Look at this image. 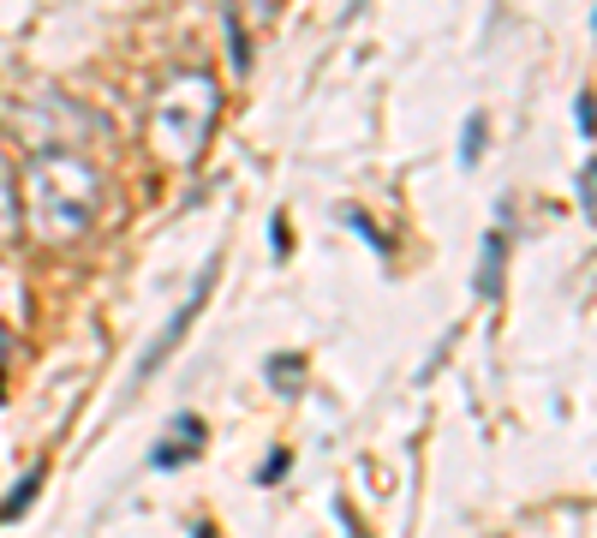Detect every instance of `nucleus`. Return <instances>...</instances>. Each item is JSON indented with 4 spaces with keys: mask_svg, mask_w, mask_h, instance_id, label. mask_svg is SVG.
I'll use <instances>...</instances> for the list:
<instances>
[{
    "mask_svg": "<svg viewBox=\"0 0 597 538\" xmlns=\"http://www.w3.org/2000/svg\"><path fill=\"white\" fill-rule=\"evenodd\" d=\"M209 288H216V263H209L203 276H198V288H191V299H186L180 311H173V318H168V329H161V336H156L150 347H143V359H138V383H150V377L161 371V359H168L173 347L186 341V329L198 323V311H203V299H209Z\"/></svg>",
    "mask_w": 597,
    "mask_h": 538,
    "instance_id": "obj_3",
    "label": "nucleus"
},
{
    "mask_svg": "<svg viewBox=\"0 0 597 538\" xmlns=\"http://www.w3.org/2000/svg\"><path fill=\"white\" fill-rule=\"evenodd\" d=\"M503 263H508V233L490 228V240H484V263H478V299H496L503 293Z\"/></svg>",
    "mask_w": 597,
    "mask_h": 538,
    "instance_id": "obj_5",
    "label": "nucleus"
},
{
    "mask_svg": "<svg viewBox=\"0 0 597 538\" xmlns=\"http://www.w3.org/2000/svg\"><path fill=\"white\" fill-rule=\"evenodd\" d=\"M102 210V173L72 150H42L24 173V221L42 246H72Z\"/></svg>",
    "mask_w": 597,
    "mask_h": 538,
    "instance_id": "obj_1",
    "label": "nucleus"
},
{
    "mask_svg": "<svg viewBox=\"0 0 597 538\" xmlns=\"http://www.w3.org/2000/svg\"><path fill=\"white\" fill-rule=\"evenodd\" d=\"M299 383H305V359L299 353H276V359H269V389L299 395Z\"/></svg>",
    "mask_w": 597,
    "mask_h": 538,
    "instance_id": "obj_7",
    "label": "nucleus"
},
{
    "mask_svg": "<svg viewBox=\"0 0 597 538\" xmlns=\"http://www.w3.org/2000/svg\"><path fill=\"white\" fill-rule=\"evenodd\" d=\"M287 467H293V455H287V449H276L263 467H257V485H281V472H287Z\"/></svg>",
    "mask_w": 597,
    "mask_h": 538,
    "instance_id": "obj_10",
    "label": "nucleus"
},
{
    "mask_svg": "<svg viewBox=\"0 0 597 538\" xmlns=\"http://www.w3.org/2000/svg\"><path fill=\"white\" fill-rule=\"evenodd\" d=\"M216 84H209L203 72H186V78H173L168 90L156 97L150 108V138H156V150L168 156V162H198V150H203V138H209V126H216Z\"/></svg>",
    "mask_w": 597,
    "mask_h": 538,
    "instance_id": "obj_2",
    "label": "nucleus"
},
{
    "mask_svg": "<svg viewBox=\"0 0 597 538\" xmlns=\"http://www.w3.org/2000/svg\"><path fill=\"white\" fill-rule=\"evenodd\" d=\"M574 126L591 138V90H579V97H574Z\"/></svg>",
    "mask_w": 597,
    "mask_h": 538,
    "instance_id": "obj_11",
    "label": "nucleus"
},
{
    "mask_svg": "<svg viewBox=\"0 0 597 538\" xmlns=\"http://www.w3.org/2000/svg\"><path fill=\"white\" fill-rule=\"evenodd\" d=\"M484 145H490V132H484V114H472V120H466V132H460V162L472 168L484 156Z\"/></svg>",
    "mask_w": 597,
    "mask_h": 538,
    "instance_id": "obj_8",
    "label": "nucleus"
},
{
    "mask_svg": "<svg viewBox=\"0 0 597 538\" xmlns=\"http://www.w3.org/2000/svg\"><path fill=\"white\" fill-rule=\"evenodd\" d=\"M246 12H251V19H269V12H276V0H251Z\"/></svg>",
    "mask_w": 597,
    "mask_h": 538,
    "instance_id": "obj_14",
    "label": "nucleus"
},
{
    "mask_svg": "<svg viewBox=\"0 0 597 538\" xmlns=\"http://www.w3.org/2000/svg\"><path fill=\"white\" fill-rule=\"evenodd\" d=\"M198 449H203V425L191 419V414H180V419H173V431L150 449V467H156V472H173V467H186Z\"/></svg>",
    "mask_w": 597,
    "mask_h": 538,
    "instance_id": "obj_4",
    "label": "nucleus"
},
{
    "mask_svg": "<svg viewBox=\"0 0 597 538\" xmlns=\"http://www.w3.org/2000/svg\"><path fill=\"white\" fill-rule=\"evenodd\" d=\"M12 240V198H7V180H0V246Z\"/></svg>",
    "mask_w": 597,
    "mask_h": 538,
    "instance_id": "obj_12",
    "label": "nucleus"
},
{
    "mask_svg": "<svg viewBox=\"0 0 597 538\" xmlns=\"http://www.w3.org/2000/svg\"><path fill=\"white\" fill-rule=\"evenodd\" d=\"M591 173H597L591 162H586V168L574 173V192H579V216H586V221L597 216V180H591Z\"/></svg>",
    "mask_w": 597,
    "mask_h": 538,
    "instance_id": "obj_9",
    "label": "nucleus"
},
{
    "mask_svg": "<svg viewBox=\"0 0 597 538\" xmlns=\"http://www.w3.org/2000/svg\"><path fill=\"white\" fill-rule=\"evenodd\" d=\"M42 479H48V472H42V467H30L24 479L12 485L7 497H0V520H24V509H30V502H37V490H42Z\"/></svg>",
    "mask_w": 597,
    "mask_h": 538,
    "instance_id": "obj_6",
    "label": "nucleus"
},
{
    "mask_svg": "<svg viewBox=\"0 0 597 538\" xmlns=\"http://www.w3.org/2000/svg\"><path fill=\"white\" fill-rule=\"evenodd\" d=\"M359 7H365V0H347V12H359Z\"/></svg>",
    "mask_w": 597,
    "mask_h": 538,
    "instance_id": "obj_16",
    "label": "nucleus"
},
{
    "mask_svg": "<svg viewBox=\"0 0 597 538\" xmlns=\"http://www.w3.org/2000/svg\"><path fill=\"white\" fill-rule=\"evenodd\" d=\"M335 509H341V527H347V538H370V532L359 527V515H352V509H347V502H335Z\"/></svg>",
    "mask_w": 597,
    "mask_h": 538,
    "instance_id": "obj_13",
    "label": "nucleus"
},
{
    "mask_svg": "<svg viewBox=\"0 0 597 538\" xmlns=\"http://www.w3.org/2000/svg\"><path fill=\"white\" fill-rule=\"evenodd\" d=\"M191 538H216V527H209V520H198V527H191Z\"/></svg>",
    "mask_w": 597,
    "mask_h": 538,
    "instance_id": "obj_15",
    "label": "nucleus"
}]
</instances>
